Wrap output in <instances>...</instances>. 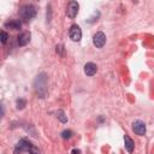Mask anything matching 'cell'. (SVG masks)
<instances>
[{
  "instance_id": "cell-12",
  "label": "cell",
  "mask_w": 154,
  "mask_h": 154,
  "mask_svg": "<svg viewBox=\"0 0 154 154\" xmlns=\"http://www.w3.org/2000/svg\"><path fill=\"white\" fill-rule=\"evenodd\" d=\"M57 118H58L61 123H66V122H67V116L65 114V112H64L63 109H59V111L57 112Z\"/></svg>"
},
{
  "instance_id": "cell-6",
  "label": "cell",
  "mask_w": 154,
  "mask_h": 154,
  "mask_svg": "<svg viewBox=\"0 0 154 154\" xmlns=\"http://www.w3.org/2000/svg\"><path fill=\"white\" fill-rule=\"evenodd\" d=\"M78 8H79V5L77 1H70L69 5H67V8H66V14L67 17L70 18H75L78 13Z\"/></svg>"
},
{
  "instance_id": "cell-16",
  "label": "cell",
  "mask_w": 154,
  "mask_h": 154,
  "mask_svg": "<svg viewBox=\"0 0 154 154\" xmlns=\"http://www.w3.org/2000/svg\"><path fill=\"white\" fill-rule=\"evenodd\" d=\"M63 52H64V46L63 45H58L57 46V53L59 55H63Z\"/></svg>"
},
{
  "instance_id": "cell-5",
  "label": "cell",
  "mask_w": 154,
  "mask_h": 154,
  "mask_svg": "<svg viewBox=\"0 0 154 154\" xmlns=\"http://www.w3.org/2000/svg\"><path fill=\"white\" fill-rule=\"evenodd\" d=\"M93 43L96 48H102L106 43V35L102 31H97L93 37Z\"/></svg>"
},
{
  "instance_id": "cell-11",
  "label": "cell",
  "mask_w": 154,
  "mask_h": 154,
  "mask_svg": "<svg viewBox=\"0 0 154 154\" xmlns=\"http://www.w3.org/2000/svg\"><path fill=\"white\" fill-rule=\"evenodd\" d=\"M124 146H125V149H126L129 153H132L134 147H135V143H134V141L130 138V136H128V135L124 136Z\"/></svg>"
},
{
  "instance_id": "cell-2",
  "label": "cell",
  "mask_w": 154,
  "mask_h": 154,
  "mask_svg": "<svg viewBox=\"0 0 154 154\" xmlns=\"http://www.w3.org/2000/svg\"><path fill=\"white\" fill-rule=\"evenodd\" d=\"M34 147H35V146H34L29 140L22 138V140L18 141V143H17L16 147H14V154H20V153H23V152L30 153V152L34 149Z\"/></svg>"
},
{
  "instance_id": "cell-18",
  "label": "cell",
  "mask_w": 154,
  "mask_h": 154,
  "mask_svg": "<svg viewBox=\"0 0 154 154\" xmlns=\"http://www.w3.org/2000/svg\"><path fill=\"white\" fill-rule=\"evenodd\" d=\"M72 153H73V154H79V150H78V149H77V150H76V149H73V150H72Z\"/></svg>"
},
{
  "instance_id": "cell-8",
  "label": "cell",
  "mask_w": 154,
  "mask_h": 154,
  "mask_svg": "<svg viewBox=\"0 0 154 154\" xmlns=\"http://www.w3.org/2000/svg\"><path fill=\"white\" fill-rule=\"evenodd\" d=\"M30 38H31V34L29 31H24L22 34H19V36L17 37V42H18V46L23 47L25 45H28L30 42Z\"/></svg>"
},
{
  "instance_id": "cell-10",
  "label": "cell",
  "mask_w": 154,
  "mask_h": 154,
  "mask_svg": "<svg viewBox=\"0 0 154 154\" xmlns=\"http://www.w3.org/2000/svg\"><path fill=\"white\" fill-rule=\"evenodd\" d=\"M4 26H5L6 29H11V30H19V29H20V26H22V23H20L19 20L13 19V20L6 22V23L4 24Z\"/></svg>"
},
{
  "instance_id": "cell-4",
  "label": "cell",
  "mask_w": 154,
  "mask_h": 154,
  "mask_svg": "<svg viewBox=\"0 0 154 154\" xmlns=\"http://www.w3.org/2000/svg\"><path fill=\"white\" fill-rule=\"evenodd\" d=\"M69 35H70V38L73 42H78L82 38V30H81V28L78 25L73 24V25H71V28L69 30Z\"/></svg>"
},
{
  "instance_id": "cell-1",
  "label": "cell",
  "mask_w": 154,
  "mask_h": 154,
  "mask_svg": "<svg viewBox=\"0 0 154 154\" xmlns=\"http://www.w3.org/2000/svg\"><path fill=\"white\" fill-rule=\"evenodd\" d=\"M34 88L36 90V93L38 94V96L45 97L47 94V75L45 72H41L36 76L35 81H34Z\"/></svg>"
},
{
  "instance_id": "cell-7",
  "label": "cell",
  "mask_w": 154,
  "mask_h": 154,
  "mask_svg": "<svg viewBox=\"0 0 154 154\" xmlns=\"http://www.w3.org/2000/svg\"><path fill=\"white\" fill-rule=\"evenodd\" d=\"M132 130L135 131V134L143 136L146 134V124L142 120H135L132 123Z\"/></svg>"
},
{
  "instance_id": "cell-9",
  "label": "cell",
  "mask_w": 154,
  "mask_h": 154,
  "mask_svg": "<svg viewBox=\"0 0 154 154\" xmlns=\"http://www.w3.org/2000/svg\"><path fill=\"white\" fill-rule=\"evenodd\" d=\"M97 71V66L94 63H87L84 65V73L87 76H94Z\"/></svg>"
},
{
  "instance_id": "cell-17",
  "label": "cell",
  "mask_w": 154,
  "mask_h": 154,
  "mask_svg": "<svg viewBox=\"0 0 154 154\" xmlns=\"http://www.w3.org/2000/svg\"><path fill=\"white\" fill-rule=\"evenodd\" d=\"M29 154H40V153H38V149H37L36 147H34V149H32V150H31Z\"/></svg>"
},
{
  "instance_id": "cell-3",
  "label": "cell",
  "mask_w": 154,
  "mask_h": 154,
  "mask_svg": "<svg viewBox=\"0 0 154 154\" xmlns=\"http://www.w3.org/2000/svg\"><path fill=\"white\" fill-rule=\"evenodd\" d=\"M19 14L24 20H30L36 16V10L32 5L26 4V5H23L19 8Z\"/></svg>"
},
{
  "instance_id": "cell-15",
  "label": "cell",
  "mask_w": 154,
  "mask_h": 154,
  "mask_svg": "<svg viewBox=\"0 0 154 154\" xmlns=\"http://www.w3.org/2000/svg\"><path fill=\"white\" fill-rule=\"evenodd\" d=\"M7 38H8V35H7V32L6 31H1V42L5 45L6 42H7Z\"/></svg>"
},
{
  "instance_id": "cell-14",
  "label": "cell",
  "mask_w": 154,
  "mask_h": 154,
  "mask_svg": "<svg viewBox=\"0 0 154 154\" xmlns=\"http://www.w3.org/2000/svg\"><path fill=\"white\" fill-rule=\"evenodd\" d=\"M71 136H72V131H71V130H64V131L61 132V137H63L64 140L70 138Z\"/></svg>"
},
{
  "instance_id": "cell-13",
  "label": "cell",
  "mask_w": 154,
  "mask_h": 154,
  "mask_svg": "<svg viewBox=\"0 0 154 154\" xmlns=\"http://www.w3.org/2000/svg\"><path fill=\"white\" fill-rule=\"evenodd\" d=\"M16 105H17V109H23L24 106L26 105V101H25L24 99H18V100L16 101Z\"/></svg>"
}]
</instances>
